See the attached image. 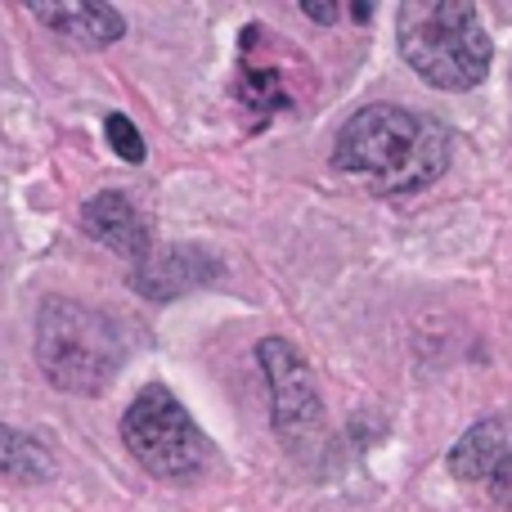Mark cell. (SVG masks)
<instances>
[{"label": "cell", "instance_id": "7c38bea8", "mask_svg": "<svg viewBox=\"0 0 512 512\" xmlns=\"http://www.w3.org/2000/svg\"><path fill=\"white\" fill-rule=\"evenodd\" d=\"M104 131H108V144H113L117 158H126V162H144V135L135 131L131 117L113 113V117L104 122Z\"/></svg>", "mask_w": 512, "mask_h": 512}, {"label": "cell", "instance_id": "6da1fadb", "mask_svg": "<svg viewBox=\"0 0 512 512\" xmlns=\"http://www.w3.org/2000/svg\"><path fill=\"white\" fill-rule=\"evenodd\" d=\"M333 167L364 176L378 194L423 189L450 167V135L441 122L400 104H369L337 131Z\"/></svg>", "mask_w": 512, "mask_h": 512}, {"label": "cell", "instance_id": "5bb4252c", "mask_svg": "<svg viewBox=\"0 0 512 512\" xmlns=\"http://www.w3.org/2000/svg\"><path fill=\"white\" fill-rule=\"evenodd\" d=\"M301 14L315 18V23H337V18H342V9H337V5H301Z\"/></svg>", "mask_w": 512, "mask_h": 512}, {"label": "cell", "instance_id": "ba28073f", "mask_svg": "<svg viewBox=\"0 0 512 512\" xmlns=\"http://www.w3.org/2000/svg\"><path fill=\"white\" fill-rule=\"evenodd\" d=\"M32 18L86 50H104L126 36V18L113 5H32Z\"/></svg>", "mask_w": 512, "mask_h": 512}, {"label": "cell", "instance_id": "277c9868", "mask_svg": "<svg viewBox=\"0 0 512 512\" xmlns=\"http://www.w3.org/2000/svg\"><path fill=\"white\" fill-rule=\"evenodd\" d=\"M122 441L162 481H194L212 463V441L167 387H144L122 414Z\"/></svg>", "mask_w": 512, "mask_h": 512}, {"label": "cell", "instance_id": "8992f818", "mask_svg": "<svg viewBox=\"0 0 512 512\" xmlns=\"http://www.w3.org/2000/svg\"><path fill=\"white\" fill-rule=\"evenodd\" d=\"M221 261L203 248H153L144 261L131 265V283L153 301H167V297H180L189 288H203V283H216L221 279Z\"/></svg>", "mask_w": 512, "mask_h": 512}, {"label": "cell", "instance_id": "3957f363", "mask_svg": "<svg viewBox=\"0 0 512 512\" xmlns=\"http://www.w3.org/2000/svg\"><path fill=\"white\" fill-rule=\"evenodd\" d=\"M36 360L59 391L99 396L126 360V337L104 310L68 297H45L36 315Z\"/></svg>", "mask_w": 512, "mask_h": 512}, {"label": "cell", "instance_id": "8fae6325", "mask_svg": "<svg viewBox=\"0 0 512 512\" xmlns=\"http://www.w3.org/2000/svg\"><path fill=\"white\" fill-rule=\"evenodd\" d=\"M239 95H243V104L261 108V113H274L279 104H288V95L279 86V72H265V68H243Z\"/></svg>", "mask_w": 512, "mask_h": 512}, {"label": "cell", "instance_id": "5b68a950", "mask_svg": "<svg viewBox=\"0 0 512 512\" xmlns=\"http://www.w3.org/2000/svg\"><path fill=\"white\" fill-rule=\"evenodd\" d=\"M256 360H261L265 387H270V418H274L279 441L297 459H315L319 441H324V400H319L310 364L283 337L256 342Z\"/></svg>", "mask_w": 512, "mask_h": 512}, {"label": "cell", "instance_id": "30bf717a", "mask_svg": "<svg viewBox=\"0 0 512 512\" xmlns=\"http://www.w3.org/2000/svg\"><path fill=\"white\" fill-rule=\"evenodd\" d=\"M54 472V459L36 436L18 432V427L0 423V477H18V481H45Z\"/></svg>", "mask_w": 512, "mask_h": 512}, {"label": "cell", "instance_id": "52a82bcc", "mask_svg": "<svg viewBox=\"0 0 512 512\" xmlns=\"http://www.w3.org/2000/svg\"><path fill=\"white\" fill-rule=\"evenodd\" d=\"M81 225H86L90 239L108 243V248L122 252L131 265L153 252L149 225H144V216L135 212L122 194H95L86 207H81Z\"/></svg>", "mask_w": 512, "mask_h": 512}, {"label": "cell", "instance_id": "4fadbf2b", "mask_svg": "<svg viewBox=\"0 0 512 512\" xmlns=\"http://www.w3.org/2000/svg\"><path fill=\"white\" fill-rule=\"evenodd\" d=\"M490 495H495V504L512 508V454H508L504 463H499L495 477H490Z\"/></svg>", "mask_w": 512, "mask_h": 512}, {"label": "cell", "instance_id": "9c48e42d", "mask_svg": "<svg viewBox=\"0 0 512 512\" xmlns=\"http://www.w3.org/2000/svg\"><path fill=\"white\" fill-rule=\"evenodd\" d=\"M508 454H512V418H486V423H472L454 441L450 472L459 481H490Z\"/></svg>", "mask_w": 512, "mask_h": 512}, {"label": "cell", "instance_id": "7a4b0ae2", "mask_svg": "<svg viewBox=\"0 0 512 512\" xmlns=\"http://www.w3.org/2000/svg\"><path fill=\"white\" fill-rule=\"evenodd\" d=\"M400 59L432 90H472L486 81L495 45L468 0H405L396 9Z\"/></svg>", "mask_w": 512, "mask_h": 512}]
</instances>
